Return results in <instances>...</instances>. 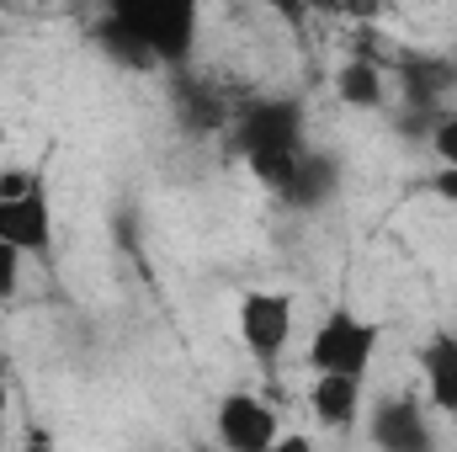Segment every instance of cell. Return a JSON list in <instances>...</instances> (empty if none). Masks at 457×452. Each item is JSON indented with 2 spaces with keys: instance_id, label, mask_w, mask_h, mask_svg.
Listing matches in <instances>:
<instances>
[{
  "instance_id": "obj_12",
  "label": "cell",
  "mask_w": 457,
  "mask_h": 452,
  "mask_svg": "<svg viewBox=\"0 0 457 452\" xmlns=\"http://www.w3.org/2000/svg\"><path fill=\"white\" fill-rule=\"evenodd\" d=\"M336 96H341L345 107H356V113H378V107L388 102V75H383V64L367 59V54L345 59L341 70H336Z\"/></svg>"
},
{
  "instance_id": "obj_19",
  "label": "cell",
  "mask_w": 457,
  "mask_h": 452,
  "mask_svg": "<svg viewBox=\"0 0 457 452\" xmlns=\"http://www.w3.org/2000/svg\"><path fill=\"white\" fill-rule=\"evenodd\" d=\"M271 452H320L309 437H298V431H282L277 442H271Z\"/></svg>"
},
{
  "instance_id": "obj_13",
  "label": "cell",
  "mask_w": 457,
  "mask_h": 452,
  "mask_svg": "<svg viewBox=\"0 0 457 452\" xmlns=\"http://www.w3.org/2000/svg\"><path fill=\"white\" fill-rule=\"evenodd\" d=\"M309 410H314V421L320 426H356V415H361V383L356 378H314L309 383Z\"/></svg>"
},
{
  "instance_id": "obj_4",
  "label": "cell",
  "mask_w": 457,
  "mask_h": 452,
  "mask_svg": "<svg viewBox=\"0 0 457 452\" xmlns=\"http://www.w3.org/2000/svg\"><path fill=\"white\" fill-rule=\"evenodd\" d=\"M228 144L239 155H261V149H303V107L293 96H250L234 122H228Z\"/></svg>"
},
{
  "instance_id": "obj_10",
  "label": "cell",
  "mask_w": 457,
  "mask_h": 452,
  "mask_svg": "<svg viewBox=\"0 0 457 452\" xmlns=\"http://www.w3.org/2000/svg\"><path fill=\"white\" fill-rule=\"evenodd\" d=\"M420 378H426V399L457 415V336H431L420 346Z\"/></svg>"
},
{
  "instance_id": "obj_8",
  "label": "cell",
  "mask_w": 457,
  "mask_h": 452,
  "mask_svg": "<svg viewBox=\"0 0 457 452\" xmlns=\"http://www.w3.org/2000/svg\"><path fill=\"white\" fill-rule=\"evenodd\" d=\"M367 431H372V448L378 452H436V431H431L426 410L415 399H404V394L383 399L372 410Z\"/></svg>"
},
{
  "instance_id": "obj_18",
  "label": "cell",
  "mask_w": 457,
  "mask_h": 452,
  "mask_svg": "<svg viewBox=\"0 0 457 452\" xmlns=\"http://www.w3.org/2000/svg\"><path fill=\"white\" fill-rule=\"evenodd\" d=\"M431 192H436L442 203H453V208H457V171H436V176H431Z\"/></svg>"
},
{
  "instance_id": "obj_16",
  "label": "cell",
  "mask_w": 457,
  "mask_h": 452,
  "mask_svg": "<svg viewBox=\"0 0 457 452\" xmlns=\"http://www.w3.org/2000/svg\"><path fill=\"white\" fill-rule=\"evenodd\" d=\"M37 187H43L37 171H27V165H0V203L27 197V192H37Z\"/></svg>"
},
{
  "instance_id": "obj_1",
  "label": "cell",
  "mask_w": 457,
  "mask_h": 452,
  "mask_svg": "<svg viewBox=\"0 0 457 452\" xmlns=\"http://www.w3.org/2000/svg\"><path fill=\"white\" fill-rule=\"evenodd\" d=\"M117 27L154 59V70H181L197 43V5L192 0H117L107 5Z\"/></svg>"
},
{
  "instance_id": "obj_3",
  "label": "cell",
  "mask_w": 457,
  "mask_h": 452,
  "mask_svg": "<svg viewBox=\"0 0 457 452\" xmlns=\"http://www.w3.org/2000/svg\"><path fill=\"white\" fill-rule=\"evenodd\" d=\"M394 75H399V96H404V133L431 138V122L442 117V102L457 91V59L404 48L394 59Z\"/></svg>"
},
{
  "instance_id": "obj_14",
  "label": "cell",
  "mask_w": 457,
  "mask_h": 452,
  "mask_svg": "<svg viewBox=\"0 0 457 452\" xmlns=\"http://www.w3.org/2000/svg\"><path fill=\"white\" fill-rule=\"evenodd\" d=\"M298 160H303V149H261V155H245L250 176H255L266 192H277V197H287V187H293V176H298Z\"/></svg>"
},
{
  "instance_id": "obj_11",
  "label": "cell",
  "mask_w": 457,
  "mask_h": 452,
  "mask_svg": "<svg viewBox=\"0 0 457 452\" xmlns=\"http://www.w3.org/2000/svg\"><path fill=\"white\" fill-rule=\"evenodd\" d=\"M336 187H341V160L325 155V149H303L298 176H293V187H287L282 203H293V208H325L336 197Z\"/></svg>"
},
{
  "instance_id": "obj_5",
  "label": "cell",
  "mask_w": 457,
  "mask_h": 452,
  "mask_svg": "<svg viewBox=\"0 0 457 452\" xmlns=\"http://www.w3.org/2000/svg\"><path fill=\"white\" fill-rule=\"evenodd\" d=\"M293 293H266V288H250L239 298V340L245 351L261 362V367H277L287 340H293Z\"/></svg>"
},
{
  "instance_id": "obj_7",
  "label": "cell",
  "mask_w": 457,
  "mask_h": 452,
  "mask_svg": "<svg viewBox=\"0 0 457 452\" xmlns=\"http://www.w3.org/2000/svg\"><path fill=\"white\" fill-rule=\"evenodd\" d=\"M170 107H176V122H181L192 138H208V133L228 128L245 102L228 91L219 75H181V80L170 86Z\"/></svg>"
},
{
  "instance_id": "obj_6",
  "label": "cell",
  "mask_w": 457,
  "mask_h": 452,
  "mask_svg": "<svg viewBox=\"0 0 457 452\" xmlns=\"http://www.w3.org/2000/svg\"><path fill=\"white\" fill-rule=\"evenodd\" d=\"M213 437H219L224 452H271V442L282 437V421H277V410L266 399L234 389L213 410Z\"/></svg>"
},
{
  "instance_id": "obj_17",
  "label": "cell",
  "mask_w": 457,
  "mask_h": 452,
  "mask_svg": "<svg viewBox=\"0 0 457 452\" xmlns=\"http://www.w3.org/2000/svg\"><path fill=\"white\" fill-rule=\"evenodd\" d=\"M16 282H21V250H11V245H0V304L16 293Z\"/></svg>"
},
{
  "instance_id": "obj_20",
  "label": "cell",
  "mask_w": 457,
  "mask_h": 452,
  "mask_svg": "<svg viewBox=\"0 0 457 452\" xmlns=\"http://www.w3.org/2000/svg\"><path fill=\"white\" fill-rule=\"evenodd\" d=\"M5 405H11V389H5V362H0V442H5Z\"/></svg>"
},
{
  "instance_id": "obj_15",
  "label": "cell",
  "mask_w": 457,
  "mask_h": 452,
  "mask_svg": "<svg viewBox=\"0 0 457 452\" xmlns=\"http://www.w3.org/2000/svg\"><path fill=\"white\" fill-rule=\"evenodd\" d=\"M431 155L447 165V171H457V113H442L436 122H431Z\"/></svg>"
},
{
  "instance_id": "obj_21",
  "label": "cell",
  "mask_w": 457,
  "mask_h": 452,
  "mask_svg": "<svg viewBox=\"0 0 457 452\" xmlns=\"http://www.w3.org/2000/svg\"><path fill=\"white\" fill-rule=\"evenodd\" d=\"M21 452H59V448H54L48 437H32V442H27V448H21Z\"/></svg>"
},
{
  "instance_id": "obj_2",
  "label": "cell",
  "mask_w": 457,
  "mask_h": 452,
  "mask_svg": "<svg viewBox=\"0 0 457 452\" xmlns=\"http://www.w3.org/2000/svg\"><path fill=\"white\" fill-rule=\"evenodd\" d=\"M378 346H383V331L372 320H361L356 309H330L325 325L309 340V367H314V378H356V383H367V372L378 362Z\"/></svg>"
},
{
  "instance_id": "obj_9",
  "label": "cell",
  "mask_w": 457,
  "mask_h": 452,
  "mask_svg": "<svg viewBox=\"0 0 457 452\" xmlns=\"http://www.w3.org/2000/svg\"><path fill=\"white\" fill-rule=\"evenodd\" d=\"M0 245L21 250V255H48L54 245V208H48V192H27V197H11L0 203Z\"/></svg>"
}]
</instances>
